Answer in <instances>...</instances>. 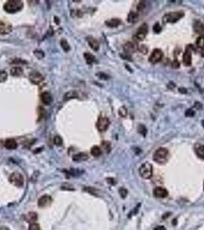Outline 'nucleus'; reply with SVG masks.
Segmentation results:
<instances>
[{"mask_svg": "<svg viewBox=\"0 0 204 230\" xmlns=\"http://www.w3.org/2000/svg\"><path fill=\"white\" fill-rule=\"evenodd\" d=\"M148 32V25L146 23H143L141 26L138 28L135 34L136 39L138 41H143Z\"/></svg>", "mask_w": 204, "mask_h": 230, "instance_id": "1a4fd4ad", "label": "nucleus"}, {"mask_svg": "<svg viewBox=\"0 0 204 230\" xmlns=\"http://www.w3.org/2000/svg\"><path fill=\"white\" fill-rule=\"evenodd\" d=\"M154 195L157 198H165L168 196V191L163 187H156L154 190Z\"/></svg>", "mask_w": 204, "mask_h": 230, "instance_id": "2eb2a0df", "label": "nucleus"}, {"mask_svg": "<svg viewBox=\"0 0 204 230\" xmlns=\"http://www.w3.org/2000/svg\"><path fill=\"white\" fill-rule=\"evenodd\" d=\"M79 98V94L76 91H69L66 92L63 97L64 101H67L71 99H74V98Z\"/></svg>", "mask_w": 204, "mask_h": 230, "instance_id": "6ab92c4d", "label": "nucleus"}, {"mask_svg": "<svg viewBox=\"0 0 204 230\" xmlns=\"http://www.w3.org/2000/svg\"><path fill=\"white\" fill-rule=\"evenodd\" d=\"M153 30L156 34H159V33L162 31V27L160 25V23L156 22L154 25V28H153Z\"/></svg>", "mask_w": 204, "mask_h": 230, "instance_id": "f704fd0d", "label": "nucleus"}, {"mask_svg": "<svg viewBox=\"0 0 204 230\" xmlns=\"http://www.w3.org/2000/svg\"><path fill=\"white\" fill-rule=\"evenodd\" d=\"M12 63L14 64H27V61H23L22 60L21 58H15L13 61H12Z\"/></svg>", "mask_w": 204, "mask_h": 230, "instance_id": "c03bdc74", "label": "nucleus"}, {"mask_svg": "<svg viewBox=\"0 0 204 230\" xmlns=\"http://www.w3.org/2000/svg\"><path fill=\"white\" fill-rule=\"evenodd\" d=\"M0 230H9L7 228H5V227H2V228L0 229Z\"/></svg>", "mask_w": 204, "mask_h": 230, "instance_id": "3c124183", "label": "nucleus"}, {"mask_svg": "<svg viewBox=\"0 0 204 230\" xmlns=\"http://www.w3.org/2000/svg\"><path fill=\"white\" fill-rule=\"evenodd\" d=\"M24 4L20 0H9L4 4V10L8 13H15L22 9Z\"/></svg>", "mask_w": 204, "mask_h": 230, "instance_id": "f257e3e1", "label": "nucleus"}, {"mask_svg": "<svg viewBox=\"0 0 204 230\" xmlns=\"http://www.w3.org/2000/svg\"><path fill=\"white\" fill-rule=\"evenodd\" d=\"M84 59H85L86 63L88 64V65H92L94 62H95L96 59L95 57L92 55V54L89 53V52H85L84 54Z\"/></svg>", "mask_w": 204, "mask_h": 230, "instance_id": "393cba45", "label": "nucleus"}, {"mask_svg": "<svg viewBox=\"0 0 204 230\" xmlns=\"http://www.w3.org/2000/svg\"><path fill=\"white\" fill-rule=\"evenodd\" d=\"M118 114L120 117H126L128 115V110L125 107H120L118 110Z\"/></svg>", "mask_w": 204, "mask_h": 230, "instance_id": "2f4dec72", "label": "nucleus"}, {"mask_svg": "<svg viewBox=\"0 0 204 230\" xmlns=\"http://www.w3.org/2000/svg\"><path fill=\"white\" fill-rule=\"evenodd\" d=\"M121 21L119 19H111L110 20L105 22V25L108 26L109 28H116L120 25Z\"/></svg>", "mask_w": 204, "mask_h": 230, "instance_id": "4be33fe9", "label": "nucleus"}, {"mask_svg": "<svg viewBox=\"0 0 204 230\" xmlns=\"http://www.w3.org/2000/svg\"><path fill=\"white\" fill-rule=\"evenodd\" d=\"M73 160L75 162H81V161L87 160L88 159V156L85 153H77L73 157Z\"/></svg>", "mask_w": 204, "mask_h": 230, "instance_id": "5701e85b", "label": "nucleus"}, {"mask_svg": "<svg viewBox=\"0 0 204 230\" xmlns=\"http://www.w3.org/2000/svg\"><path fill=\"white\" fill-rule=\"evenodd\" d=\"M197 46L200 49H204V35H200L197 38Z\"/></svg>", "mask_w": 204, "mask_h": 230, "instance_id": "c756f323", "label": "nucleus"}, {"mask_svg": "<svg viewBox=\"0 0 204 230\" xmlns=\"http://www.w3.org/2000/svg\"><path fill=\"white\" fill-rule=\"evenodd\" d=\"M38 218V215L37 213H35V212H30L28 214L26 215L25 216V219H26L28 222L32 223V222H35V221L37 220Z\"/></svg>", "mask_w": 204, "mask_h": 230, "instance_id": "bb28decb", "label": "nucleus"}, {"mask_svg": "<svg viewBox=\"0 0 204 230\" xmlns=\"http://www.w3.org/2000/svg\"><path fill=\"white\" fill-rule=\"evenodd\" d=\"M60 44H61V47L62 48V49H63L65 52H68L69 50L71 49L68 42H67V40H65V38H62V39H61Z\"/></svg>", "mask_w": 204, "mask_h": 230, "instance_id": "c85d7f7f", "label": "nucleus"}, {"mask_svg": "<svg viewBox=\"0 0 204 230\" xmlns=\"http://www.w3.org/2000/svg\"><path fill=\"white\" fill-rule=\"evenodd\" d=\"M163 56H164V54H163L162 51L159 48H155L151 53V56L149 57V61L153 65H154L162 60Z\"/></svg>", "mask_w": 204, "mask_h": 230, "instance_id": "6e6552de", "label": "nucleus"}, {"mask_svg": "<svg viewBox=\"0 0 204 230\" xmlns=\"http://www.w3.org/2000/svg\"><path fill=\"white\" fill-rule=\"evenodd\" d=\"M139 19V14L135 12H130L128 15V22L130 23H134Z\"/></svg>", "mask_w": 204, "mask_h": 230, "instance_id": "b1692460", "label": "nucleus"}, {"mask_svg": "<svg viewBox=\"0 0 204 230\" xmlns=\"http://www.w3.org/2000/svg\"><path fill=\"white\" fill-rule=\"evenodd\" d=\"M201 124H202L203 126V127H204V120H203V121H202V122H201Z\"/></svg>", "mask_w": 204, "mask_h": 230, "instance_id": "603ef678", "label": "nucleus"}, {"mask_svg": "<svg viewBox=\"0 0 204 230\" xmlns=\"http://www.w3.org/2000/svg\"><path fill=\"white\" fill-rule=\"evenodd\" d=\"M8 75L6 71H0V83L4 82L7 80Z\"/></svg>", "mask_w": 204, "mask_h": 230, "instance_id": "473e14b6", "label": "nucleus"}, {"mask_svg": "<svg viewBox=\"0 0 204 230\" xmlns=\"http://www.w3.org/2000/svg\"><path fill=\"white\" fill-rule=\"evenodd\" d=\"M193 50H194L193 45H188L187 46L186 51L183 56V62L186 66H190L192 64V51Z\"/></svg>", "mask_w": 204, "mask_h": 230, "instance_id": "0eeeda50", "label": "nucleus"}, {"mask_svg": "<svg viewBox=\"0 0 204 230\" xmlns=\"http://www.w3.org/2000/svg\"><path fill=\"white\" fill-rule=\"evenodd\" d=\"M137 131L141 134V135H143V137H146L147 133V130L146 128V126L143 124H140L137 127Z\"/></svg>", "mask_w": 204, "mask_h": 230, "instance_id": "7c9ffc66", "label": "nucleus"}, {"mask_svg": "<svg viewBox=\"0 0 204 230\" xmlns=\"http://www.w3.org/2000/svg\"><path fill=\"white\" fill-rule=\"evenodd\" d=\"M193 29L195 33L203 35L204 33V24L200 21H195L193 22Z\"/></svg>", "mask_w": 204, "mask_h": 230, "instance_id": "dca6fc26", "label": "nucleus"}, {"mask_svg": "<svg viewBox=\"0 0 204 230\" xmlns=\"http://www.w3.org/2000/svg\"><path fill=\"white\" fill-rule=\"evenodd\" d=\"M154 230H167L166 228L163 226H159L154 229Z\"/></svg>", "mask_w": 204, "mask_h": 230, "instance_id": "de8ad7c7", "label": "nucleus"}, {"mask_svg": "<svg viewBox=\"0 0 204 230\" xmlns=\"http://www.w3.org/2000/svg\"><path fill=\"white\" fill-rule=\"evenodd\" d=\"M10 74L14 77L21 76L23 74V69L21 67H19V66L13 67L11 69V71H10Z\"/></svg>", "mask_w": 204, "mask_h": 230, "instance_id": "a878e982", "label": "nucleus"}, {"mask_svg": "<svg viewBox=\"0 0 204 230\" xmlns=\"http://www.w3.org/2000/svg\"><path fill=\"white\" fill-rule=\"evenodd\" d=\"M138 50L141 52V53L143 54V55H147V52H148V48L145 45H141L138 48Z\"/></svg>", "mask_w": 204, "mask_h": 230, "instance_id": "e433bc0d", "label": "nucleus"}, {"mask_svg": "<svg viewBox=\"0 0 204 230\" xmlns=\"http://www.w3.org/2000/svg\"><path fill=\"white\" fill-rule=\"evenodd\" d=\"M52 202V198L48 195L42 196V197L39 198L38 201V206L40 208H44V207L49 206Z\"/></svg>", "mask_w": 204, "mask_h": 230, "instance_id": "ddd939ff", "label": "nucleus"}, {"mask_svg": "<svg viewBox=\"0 0 204 230\" xmlns=\"http://www.w3.org/2000/svg\"><path fill=\"white\" fill-rule=\"evenodd\" d=\"M34 54L36 56L38 59H42V58L44 57V53H43L42 51H38V50H37V51H35Z\"/></svg>", "mask_w": 204, "mask_h": 230, "instance_id": "79ce46f5", "label": "nucleus"}, {"mask_svg": "<svg viewBox=\"0 0 204 230\" xmlns=\"http://www.w3.org/2000/svg\"><path fill=\"white\" fill-rule=\"evenodd\" d=\"M102 147L106 150L107 152L111 151V143L108 141H103L102 142Z\"/></svg>", "mask_w": 204, "mask_h": 230, "instance_id": "4c0bfd02", "label": "nucleus"}, {"mask_svg": "<svg viewBox=\"0 0 204 230\" xmlns=\"http://www.w3.org/2000/svg\"><path fill=\"white\" fill-rule=\"evenodd\" d=\"M168 154H169V152H168L167 149L160 147L154 152V156H153V159L157 163H160V164L164 163L167 160Z\"/></svg>", "mask_w": 204, "mask_h": 230, "instance_id": "7ed1b4c3", "label": "nucleus"}, {"mask_svg": "<svg viewBox=\"0 0 204 230\" xmlns=\"http://www.w3.org/2000/svg\"><path fill=\"white\" fill-rule=\"evenodd\" d=\"M97 76L100 79H102V80H107V79L110 78L109 75H106V74H105V73H103V72L97 73Z\"/></svg>", "mask_w": 204, "mask_h": 230, "instance_id": "ea45409f", "label": "nucleus"}, {"mask_svg": "<svg viewBox=\"0 0 204 230\" xmlns=\"http://www.w3.org/2000/svg\"><path fill=\"white\" fill-rule=\"evenodd\" d=\"M87 40H88V45H89L90 47L92 48V49H93L94 51H95V52H97V51L99 50V42H98V41H97L96 38H94L92 36H89L87 38Z\"/></svg>", "mask_w": 204, "mask_h": 230, "instance_id": "f3484780", "label": "nucleus"}, {"mask_svg": "<svg viewBox=\"0 0 204 230\" xmlns=\"http://www.w3.org/2000/svg\"><path fill=\"white\" fill-rule=\"evenodd\" d=\"M172 68L174 69H177L179 68V66H180V63H179V61H178L177 59H175L174 60V61L172 62Z\"/></svg>", "mask_w": 204, "mask_h": 230, "instance_id": "37998d69", "label": "nucleus"}, {"mask_svg": "<svg viewBox=\"0 0 204 230\" xmlns=\"http://www.w3.org/2000/svg\"><path fill=\"white\" fill-rule=\"evenodd\" d=\"M91 153H92V155L94 156V157H100V156L102 154V151H101V148H100L99 147L94 146L92 148V150H91Z\"/></svg>", "mask_w": 204, "mask_h": 230, "instance_id": "cd10ccee", "label": "nucleus"}, {"mask_svg": "<svg viewBox=\"0 0 204 230\" xmlns=\"http://www.w3.org/2000/svg\"><path fill=\"white\" fill-rule=\"evenodd\" d=\"M179 91L180 92V93H182V94H187V90H186V88H179Z\"/></svg>", "mask_w": 204, "mask_h": 230, "instance_id": "09e8293b", "label": "nucleus"}, {"mask_svg": "<svg viewBox=\"0 0 204 230\" xmlns=\"http://www.w3.org/2000/svg\"><path fill=\"white\" fill-rule=\"evenodd\" d=\"M167 86H168V88H170V89H173V88H174V87H175V84H174L173 82H170V83H169V84H168V85H167Z\"/></svg>", "mask_w": 204, "mask_h": 230, "instance_id": "8fccbe9b", "label": "nucleus"}, {"mask_svg": "<svg viewBox=\"0 0 204 230\" xmlns=\"http://www.w3.org/2000/svg\"><path fill=\"white\" fill-rule=\"evenodd\" d=\"M54 144L56 146H61L62 144V140L59 136H56L54 138Z\"/></svg>", "mask_w": 204, "mask_h": 230, "instance_id": "a19ab883", "label": "nucleus"}, {"mask_svg": "<svg viewBox=\"0 0 204 230\" xmlns=\"http://www.w3.org/2000/svg\"><path fill=\"white\" fill-rule=\"evenodd\" d=\"M12 25L8 22L0 21V34H8L12 32Z\"/></svg>", "mask_w": 204, "mask_h": 230, "instance_id": "f8f14e48", "label": "nucleus"}, {"mask_svg": "<svg viewBox=\"0 0 204 230\" xmlns=\"http://www.w3.org/2000/svg\"><path fill=\"white\" fill-rule=\"evenodd\" d=\"M195 115V111L192 108L187 109L185 112V116L187 117H192Z\"/></svg>", "mask_w": 204, "mask_h": 230, "instance_id": "58836bf2", "label": "nucleus"}, {"mask_svg": "<svg viewBox=\"0 0 204 230\" xmlns=\"http://www.w3.org/2000/svg\"><path fill=\"white\" fill-rule=\"evenodd\" d=\"M109 125H110V121L107 117L104 116L103 114H101L97 121L96 126H97V130H99L100 132H105L108 128Z\"/></svg>", "mask_w": 204, "mask_h": 230, "instance_id": "423d86ee", "label": "nucleus"}, {"mask_svg": "<svg viewBox=\"0 0 204 230\" xmlns=\"http://www.w3.org/2000/svg\"><path fill=\"white\" fill-rule=\"evenodd\" d=\"M194 107H196V108H197V109H198V110H200V109H202L203 104L201 103H200V102L197 101V102H196V103H195Z\"/></svg>", "mask_w": 204, "mask_h": 230, "instance_id": "49530a36", "label": "nucleus"}, {"mask_svg": "<svg viewBox=\"0 0 204 230\" xmlns=\"http://www.w3.org/2000/svg\"><path fill=\"white\" fill-rule=\"evenodd\" d=\"M40 98L41 100H42V103L45 104V105H50V104L52 103V101H53L52 95L50 94L48 91L42 92Z\"/></svg>", "mask_w": 204, "mask_h": 230, "instance_id": "4468645a", "label": "nucleus"}, {"mask_svg": "<svg viewBox=\"0 0 204 230\" xmlns=\"http://www.w3.org/2000/svg\"><path fill=\"white\" fill-rule=\"evenodd\" d=\"M29 80L32 84H38L44 80V76L38 71H32L29 75Z\"/></svg>", "mask_w": 204, "mask_h": 230, "instance_id": "9b49d317", "label": "nucleus"}, {"mask_svg": "<svg viewBox=\"0 0 204 230\" xmlns=\"http://www.w3.org/2000/svg\"><path fill=\"white\" fill-rule=\"evenodd\" d=\"M18 147L16 140L12 138H9L5 141V147L8 150H15Z\"/></svg>", "mask_w": 204, "mask_h": 230, "instance_id": "a211bd4d", "label": "nucleus"}, {"mask_svg": "<svg viewBox=\"0 0 204 230\" xmlns=\"http://www.w3.org/2000/svg\"><path fill=\"white\" fill-rule=\"evenodd\" d=\"M29 230H41L40 226L37 222H32L30 223L29 227Z\"/></svg>", "mask_w": 204, "mask_h": 230, "instance_id": "72a5a7b5", "label": "nucleus"}, {"mask_svg": "<svg viewBox=\"0 0 204 230\" xmlns=\"http://www.w3.org/2000/svg\"><path fill=\"white\" fill-rule=\"evenodd\" d=\"M120 57L122 58L123 59H126V60H128V61H132V58H131V56L130 55H127V54L124 53V55H120Z\"/></svg>", "mask_w": 204, "mask_h": 230, "instance_id": "a18cd8bd", "label": "nucleus"}, {"mask_svg": "<svg viewBox=\"0 0 204 230\" xmlns=\"http://www.w3.org/2000/svg\"><path fill=\"white\" fill-rule=\"evenodd\" d=\"M195 152L198 157L204 160V145L200 144H197L195 145Z\"/></svg>", "mask_w": 204, "mask_h": 230, "instance_id": "412c9836", "label": "nucleus"}, {"mask_svg": "<svg viewBox=\"0 0 204 230\" xmlns=\"http://www.w3.org/2000/svg\"><path fill=\"white\" fill-rule=\"evenodd\" d=\"M139 173L141 177L145 180L151 179L153 175V166L151 163L148 162L143 163L139 169Z\"/></svg>", "mask_w": 204, "mask_h": 230, "instance_id": "20e7f679", "label": "nucleus"}, {"mask_svg": "<svg viewBox=\"0 0 204 230\" xmlns=\"http://www.w3.org/2000/svg\"><path fill=\"white\" fill-rule=\"evenodd\" d=\"M184 16V12L182 11L170 12L165 14L163 17L164 23H175Z\"/></svg>", "mask_w": 204, "mask_h": 230, "instance_id": "f03ea898", "label": "nucleus"}, {"mask_svg": "<svg viewBox=\"0 0 204 230\" xmlns=\"http://www.w3.org/2000/svg\"><path fill=\"white\" fill-rule=\"evenodd\" d=\"M9 181L13 186H17V187H21L24 184V178H23L22 175L17 172H12L10 175L9 178Z\"/></svg>", "mask_w": 204, "mask_h": 230, "instance_id": "39448f33", "label": "nucleus"}, {"mask_svg": "<svg viewBox=\"0 0 204 230\" xmlns=\"http://www.w3.org/2000/svg\"><path fill=\"white\" fill-rule=\"evenodd\" d=\"M123 48H124V53L130 55V54L134 53L138 49V46L136 42H128L124 45Z\"/></svg>", "mask_w": 204, "mask_h": 230, "instance_id": "9d476101", "label": "nucleus"}, {"mask_svg": "<svg viewBox=\"0 0 204 230\" xmlns=\"http://www.w3.org/2000/svg\"><path fill=\"white\" fill-rule=\"evenodd\" d=\"M119 193H120V197L122 198V199H124L127 196V195H128V190L125 188H120L119 189Z\"/></svg>", "mask_w": 204, "mask_h": 230, "instance_id": "c9c22d12", "label": "nucleus"}, {"mask_svg": "<svg viewBox=\"0 0 204 230\" xmlns=\"http://www.w3.org/2000/svg\"><path fill=\"white\" fill-rule=\"evenodd\" d=\"M149 3L150 2H148L147 1H141L137 6V13H143L147 10V7L149 6Z\"/></svg>", "mask_w": 204, "mask_h": 230, "instance_id": "aec40b11", "label": "nucleus"}]
</instances>
